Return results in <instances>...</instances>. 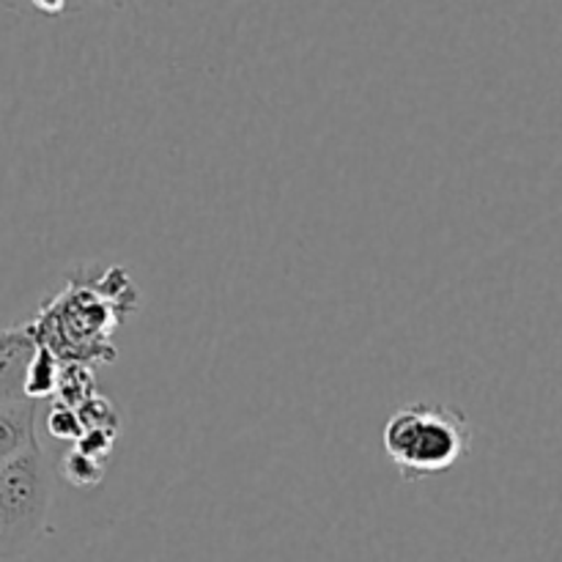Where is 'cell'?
I'll use <instances>...</instances> for the list:
<instances>
[{
  "mask_svg": "<svg viewBox=\"0 0 562 562\" xmlns=\"http://www.w3.org/2000/svg\"><path fill=\"white\" fill-rule=\"evenodd\" d=\"M102 285H71L66 294L53 302L49 311L33 324H27L38 346L53 351L64 366H88L91 360H113L110 349V333L115 327V313H126L130 307L115 302V291H126L108 283L102 274Z\"/></svg>",
  "mask_w": 562,
  "mask_h": 562,
  "instance_id": "obj_1",
  "label": "cell"
},
{
  "mask_svg": "<svg viewBox=\"0 0 562 562\" xmlns=\"http://www.w3.org/2000/svg\"><path fill=\"white\" fill-rule=\"evenodd\" d=\"M384 453L404 481L450 472L472 442L464 412L448 404L401 406L382 434Z\"/></svg>",
  "mask_w": 562,
  "mask_h": 562,
  "instance_id": "obj_2",
  "label": "cell"
},
{
  "mask_svg": "<svg viewBox=\"0 0 562 562\" xmlns=\"http://www.w3.org/2000/svg\"><path fill=\"white\" fill-rule=\"evenodd\" d=\"M53 467L36 442L0 467V558H20L47 527Z\"/></svg>",
  "mask_w": 562,
  "mask_h": 562,
  "instance_id": "obj_3",
  "label": "cell"
},
{
  "mask_svg": "<svg viewBox=\"0 0 562 562\" xmlns=\"http://www.w3.org/2000/svg\"><path fill=\"white\" fill-rule=\"evenodd\" d=\"M38 401H3L0 404V467L36 442Z\"/></svg>",
  "mask_w": 562,
  "mask_h": 562,
  "instance_id": "obj_4",
  "label": "cell"
},
{
  "mask_svg": "<svg viewBox=\"0 0 562 562\" xmlns=\"http://www.w3.org/2000/svg\"><path fill=\"white\" fill-rule=\"evenodd\" d=\"M36 338L25 324L20 327V335L0 351V404L25 398V373L31 357L36 355Z\"/></svg>",
  "mask_w": 562,
  "mask_h": 562,
  "instance_id": "obj_5",
  "label": "cell"
},
{
  "mask_svg": "<svg viewBox=\"0 0 562 562\" xmlns=\"http://www.w3.org/2000/svg\"><path fill=\"white\" fill-rule=\"evenodd\" d=\"M60 368L64 362L44 346H36V355L31 357V366L25 373V398L47 401L58 393Z\"/></svg>",
  "mask_w": 562,
  "mask_h": 562,
  "instance_id": "obj_6",
  "label": "cell"
},
{
  "mask_svg": "<svg viewBox=\"0 0 562 562\" xmlns=\"http://www.w3.org/2000/svg\"><path fill=\"white\" fill-rule=\"evenodd\" d=\"M64 477L71 486L91 488L104 477V464L99 459H93V456L75 448L64 456Z\"/></svg>",
  "mask_w": 562,
  "mask_h": 562,
  "instance_id": "obj_7",
  "label": "cell"
},
{
  "mask_svg": "<svg viewBox=\"0 0 562 562\" xmlns=\"http://www.w3.org/2000/svg\"><path fill=\"white\" fill-rule=\"evenodd\" d=\"M47 431L53 434L55 439H64V442H80V437L86 434V426H82L77 409L64 404H55L53 412L47 415Z\"/></svg>",
  "mask_w": 562,
  "mask_h": 562,
  "instance_id": "obj_8",
  "label": "cell"
},
{
  "mask_svg": "<svg viewBox=\"0 0 562 562\" xmlns=\"http://www.w3.org/2000/svg\"><path fill=\"white\" fill-rule=\"evenodd\" d=\"M27 3H31L36 11H42V14H49V16L60 14V11L66 9V0H27Z\"/></svg>",
  "mask_w": 562,
  "mask_h": 562,
  "instance_id": "obj_9",
  "label": "cell"
},
{
  "mask_svg": "<svg viewBox=\"0 0 562 562\" xmlns=\"http://www.w3.org/2000/svg\"><path fill=\"white\" fill-rule=\"evenodd\" d=\"M16 335H20V327H14V329H3V333H0V351H3L5 346H9L11 340L16 338Z\"/></svg>",
  "mask_w": 562,
  "mask_h": 562,
  "instance_id": "obj_10",
  "label": "cell"
},
{
  "mask_svg": "<svg viewBox=\"0 0 562 562\" xmlns=\"http://www.w3.org/2000/svg\"><path fill=\"white\" fill-rule=\"evenodd\" d=\"M102 3H115V5H124V0H102Z\"/></svg>",
  "mask_w": 562,
  "mask_h": 562,
  "instance_id": "obj_11",
  "label": "cell"
},
{
  "mask_svg": "<svg viewBox=\"0 0 562 562\" xmlns=\"http://www.w3.org/2000/svg\"><path fill=\"white\" fill-rule=\"evenodd\" d=\"M124 3H130V0H124Z\"/></svg>",
  "mask_w": 562,
  "mask_h": 562,
  "instance_id": "obj_12",
  "label": "cell"
}]
</instances>
